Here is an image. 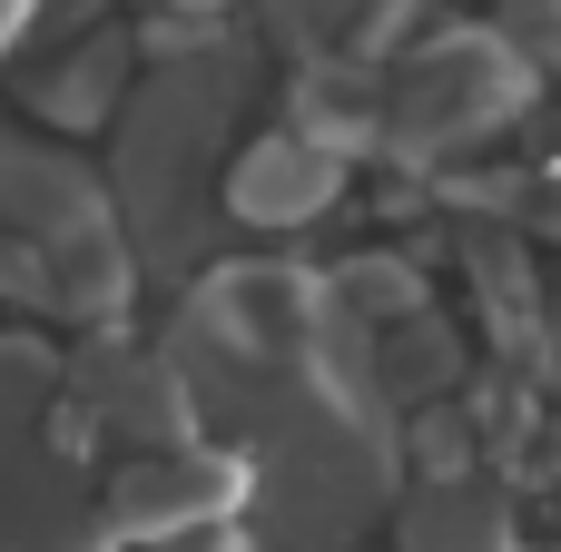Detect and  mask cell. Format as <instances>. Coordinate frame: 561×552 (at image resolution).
Wrapping results in <instances>:
<instances>
[{
	"label": "cell",
	"mask_w": 561,
	"mask_h": 552,
	"mask_svg": "<svg viewBox=\"0 0 561 552\" xmlns=\"http://www.w3.org/2000/svg\"><path fill=\"white\" fill-rule=\"evenodd\" d=\"M89 227H118V217H108V188H99L69 148L0 128V237H30V247L49 257V247H69V237H89Z\"/></svg>",
	"instance_id": "obj_4"
},
{
	"label": "cell",
	"mask_w": 561,
	"mask_h": 552,
	"mask_svg": "<svg viewBox=\"0 0 561 552\" xmlns=\"http://www.w3.org/2000/svg\"><path fill=\"white\" fill-rule=\"evenodd\" d=\"M394 552H513V514H503V494H493V484L444 474V484H424V494L404 504Z\"/></svg>",
	"instance_id": "obj_9"
},
{
	"label": "cell",
	"mask_w": 561,
	"mask_h": 552,
	"mask_svg": "<svg viewBox=\"0 0 561 552\" xmlns=\"http://www.w3.org/2000/svg\"><path fill=\"white\" fill-rule=\"evenodd\" d=\"M39 395H59V356H49V346H20V336H0V425H20Z\"/></svg>",
	"instance_id": "obj_11"
},
{
	"label": "cell",
	"mask_w": 561,
	"mask_h": 552,
	"mask_svg": "<svg viewBox=\"0 0 561 552\" xmlns=\"http://www.w3.org/2000/svg\"><path fill=\"white\" fill-rule=\"evenodd\" d=\"M552 464H561V444H552Z\"/></svg>",
	"instance_id": "obj_14"
},
{
	"label": "cell",
	"mask_w": 561,
	"mask_h": 552,
	"mask_svg": "<svg viewBox=\"0 0 561 552\" xmlns=\"http://www.w3.org/2000/svg\"><path fill=\"white\" fill-rule=\"evenodd\" d=\"M335 188H345V158H335V128H316V119L266 128V138L227 168V207H237L247 227H306L316 207H335Z\"/></svg>",
	"instance_id": "obj_5"
},
{
	"label": "cell",
	"mask_w": 561,
	"mask_h": 552,
	"mask_svg": "<svg viewBox=\"0 0 561 552\" xmlns=\"http://www.w3.org/2000/svg\"><path fill=\"white\" fill-rule=\"evenodd\" d=\"M0 552H99L79 464L49 444H20V425H0Z\"/></svg>",
	"instance_id": "obj_7"
},
{
	"label": "cell",
	"mask_w": 561,
	"mask_h": 552,
	"mask_svg": "<svg viewBox=\"0 0 561 552\" xmlns=\"http://www.w3.org/2000/svg\"><path fill=\"white\" fill-rule=\"evenodd\" d=\"M20 99H30L39 128H69V138L99 128V119H118V99H128V40H118V30L69 40V59H59V69H30Z\"/></svg>",
	"instance_id": "obj_8"
},
{
	"label": "cell",
	"mask_w": 561,
	"mask_h": 552,
	"mask_svg": "<svg viewBox=\"0 0 561 552\" xmlns=\"http://www.w3.org/2000/svg\"><path fill=\"white\" fill-rule=\"evenodd\" d=\"M30 10L39 0H0V49H10V30H30Z\"/></svg>",
	"instance_id": "obj_13"
},
{
	"label": "cell",
	"mask_w": 561,
	"mask_h": 552,
	"mask_svg": "<svg viewBox=\"0 0 561 552\" xmlns=\"http://www.w3.org/2000/svg\"><path fill=\"white\" fill-rule=\"evenodd\" d=\"M79 405H89V425L108 435V444H128V454H158V444H187V425H197V405H187V375L168 365V346L158 356H89L79 365Z\"/></svg>",
	"instance_id": "obj_6"
},
{
	"label": "cell",
	"mask_w": 561,
	"mask_h": 552,
	"mask_svg": "<svg viewBox=\"0 0 561 552\" xmlns=\"http://www.w3.org/2000/svg\"><path fill=\"white\" fill-rule=\"evenodd\" d=\"M237 504H247L237 454L158 444V454H128L108 474V494H89V543H158L187 523H237Z\"/></svg>",
	"instance_id": "obj_3"
},
{
	"label": "cell",
	"mask_w": 561,
	"mask_h": 552,
	"mask_svg": "<svg viewBox=\"0 0 561 552\" xmlns=\"http://www.w3.org/2000/svg\"><path fill=\"white\" fill-rule=\"evenodd\" d=\"M533 79H523V40H493V30H444L404 59L394 79V128L414 158H463L483 138H503L523 119Z\"/></svg>",
	"instance_id": "obj_2"
},
{
	"label": "cell",
	"mask_w": 561,
	"mask_h": 552,
	"mask_svg": "<svg viewBox=\"0 0 561 552\" xmlns=\"http://www.w3.org/2000/svg\"><path fill=\"white\" fill-rule=\"evenodd\" d=\"M0 296H20V306H49V257H39L30 237H20V247L0 237Z\"/></svg>",
	"instance_id": "obj_12"
},
{
	"label": "cell",
	"mask_w": 561,
	"mask_h": 552,
	"mask_svg": "<svg viewBox=\"0 0 561 552\" xmlns=\"http://www.w3.org/2000/svg\"><path fill=\"white\" fill-rule=\"evenodd\" d=\"M463 375V356H454V336L414 306V316H394V336H385V375H375V395H444Z\"/></svg>",
	"instance_id": "obj_10"
},
{
	"label": "cell",
	"mask_w": 561,
	"mask_h": 552,
	"mask_svg": "<svg viewBox=\"0 0 561 552\" xmlns=\"http://www.w3.org/2000/svg\"><path fill=\"white\" fill-rule=\"evenodd\" d=\"M256 59L247 49H178V69H158L138 99H118V178H108V217L128 237L138 267H178L207 227V188L227 168V138L247 119Z\"/></svg>",
	"instance_id": "obj_1"
}]
</instances>
